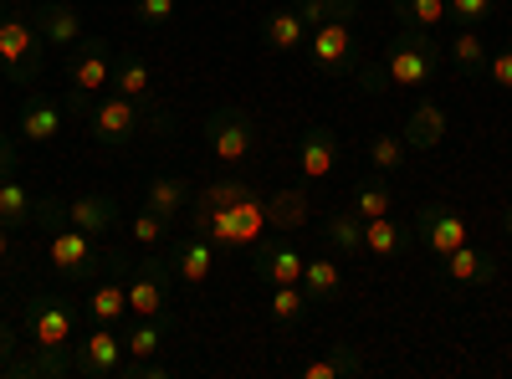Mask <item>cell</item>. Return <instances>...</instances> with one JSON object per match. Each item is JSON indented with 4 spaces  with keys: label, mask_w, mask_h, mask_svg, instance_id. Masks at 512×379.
Masks as SVG:
<instances>
[{
    "label": "cell",
    "mask_w": 512,
    "mask_h": 379,
    "mask_svg": "<svg viewBox=\"0 0 512 379\" xmlns=\"http://www.w3.org/2000/svg\"><path fill=\"white\" fill-rule=\"evenodd\" d=\"M487 77L497 82V88H507V93H512V41H502V47L487 57Z\"/></svg>",
    "instance_id": "40"
},
{
    "label": "cell",
    "mask_w": 512,
    "mask_h": 379,
    "mask_svg": "<svg viewBox=\"0 0 512 379\" xmlns=\"http://www.w3.org/2000/svg\"><path fill=\"white\" fill-rule=\"evenodd\" d=\"M169 292H175V262L169 257L134 262L128 267V318H175Z\"/></svg>",
    "instance_id": "4"
},
{
    "label": "cell",
    "mask_w": 512,
    "mask_h": 379,
    "mask_svg": "<svg viewBox=\"0 0 512 379\" xmlns=\"http://www.w3.org/2000/svg\"><path fill=\"white\" fill-rule=\"evenodd\" d=\"M338 287H344V272H338L333 257H313V262H303V292H308V303H333V298H338Z\"/></svg>",
    "instance_id": "30"
},
{
    "label": "cell",
    "mask_w": 512,
    "mask_h": 379,
    "mask_svg": "<svg viewBox=\"0 0 512 379\" xmlns=\"http://www.w3.org/2000/svg\"><path fill=\"white\" fill-rule=\"evenodd\" d=\"M144 129V103L134 98H103L93 113H88V134L103 144V149H123V144H134Z\"/></svg>",
    "instance_id": "9"
},
{
    "label": "cell",
    "mask_w": 512,
    "mask_h": 379,
    "mask_svg": "<svg viewBox=\"0 0 512 379\" xmlns=\"http://www.w3.org/2000/svg\"><path fill=\"white\" fill-rule=\"evenodd\" d=\"M251 272H256V282H303V257H297L292 246H282V241H256V251H251Z\"/></svg>",
    "instance_id": "17"
},
{
    "label": "cell",
    "mask_w": 512,
    "mask_h": 379,
    "mask_svg": "<svg viewBox=\"0 0 512 379\" xmlns=\"http://www.w3.org/2000/svg\"><path fill=\"white\" fill-rule=\"evenodd\" d=\"M390 185H384V180H359L354 185V210H359V216L364 221H374V216H390Z\"/></svg>",
    "instance_id": "35"
},
{
    "label": "cell",
    "mask_w": 512,
    "mask_h": 379,
    "mask_svg": "<svg viewBox=\"0 0 512 379\" xmlns=\"http://www.w3.org/2000/svg\"><path fill=\"white\" fill-rule=\"evenodd\" d=\"M47 251H52V267L67 277V282H93L103 272V251L93 246L88 231H77V226H57L47 231Z\"/></svg>",
    "instance_id": "7"
},
{
    "label": "cell",
    "mask_w": 512,
    "mask_h": 379,
    "mask_svg": "<svg viewBox=\"0 0 512 379\" xmlns=\"http://www.w3.org/2000/svg\"><path fill=\"white\" fill-rule=\"evenodd\" d=\"M441 272L451 277V282H461V287H487V282H497V257L492 251H477L472 241L466 246H456L451 257H441Z\"/></svg>",
    "instance_id": "18"
},
{
    "label": "cell",
    "mask_w": 512,
    "mask_h": 379,
    "mask_svg": "<svg viewBox=\"0 0 512 379\" xmlns=\"http://www.w3.org/2000/svg\"><path fill=\"white\" fill-rule=\"evenodd\" d=\"M175 6H180V0H134V16L144 26H164L169 16H175Z\"/></svg>",
    "instance_id": "41"
},
{
    "label": "cell",
    "mask_w": 512,
    "mask_h": 379,
    "mask_svg": "<svg viewBox=\"0 0 512 379\" xmlns=\"http://www.w3.org/2000/svg\"><path fill=\"white\" fill-rule=\"evenodd\" d=\"M169 262H175V277H180L185 287H200V282H210V272H216V241L200 236V231H190L185 241H175Z\"/></svg>",
    "instance_id": "16"
},
{
    "label": "cell",
    "mask_w": 512,
    "mask_h": 379,
    "mask_svg": "<svg viewBox=\"0 0 512 379\" xmlns=\"http://www.w3.org/2000/svg\"><path fill=\"white\" fill-rule=\"evenodd\" d=\"M31 226H41V231L67 226V200H57V195H36V216H31Z\"/></svg>",
    "instance_id": "39"
},
{
    "label": "cell",
    "mask_w": 512,
    "mask_h": 379,
    "mask_svg": "<svg viewBox=\"0 0 512 379\" xmlns=\"http://www.w3.org/2000/svg\"><path fill=\"white\" fill-rule=\"evenodd\" d=\"M441 41L431 31H420V26H400L395 41L384 47V77H390V88L400 93H415L420 82H431L441 72Z\"/></svg>",
    "instance_id": "2"
},
{
    "label": "cell",
    "mask_w": 512,
    "mask_h": 379,
    "mask_svg": "<svg viewBox=\"0 0 512 379\" xmlns=\"http://www.w3.org/2000/svg\"><path fill=\"white\" fill-rule=\"evenodd\" d=\"M446 16L461 26H487L497 16V0H446Z\"/></svg>",
    "instance_id": "36"
},
{
    "label": "cell",
    "mask_w": 512,
    "mask_h": 379,
    "mask_svg": "<svg viewBox=\"0 0 512 379\" xmlns=\"http://www.w3.org/2000/svg\"><path fill=\"white\" fill-rule=\"evenodd\" d=\"M16 262V246H11V226H0V267Z\"/></svg>",
    "instance_id": "47"
},
{
    "label": "cell",
    "mask_w": 512,
    "mask_h": 379,
    "mask_svg": "<svg viewBox=\"0 0 512 379\" xmlns=\"http://www.w3.org/2000/svg\"><path fill=\"white\" fill-rule=\"evenodd\" d=\"M405 154H410V144L400 134H374L369 139V164H374L379 175H400L405 170Z\"/></svg>",
    "instance_id": "34"
},
{
    "label": "cell",
    "mask_w": 512,
    "mask_h": 379,
    "mask_svg": "<svg viewBox=\"0 0 512 379\" xmlns=\"http://www.w3.org/2000/svg\"><path fill=\"white\" fill-rule=\"evenodd\" d=\"M88 318H93V323H123V318H128V262H123V257H108L103 272L93 277Z\"/></svg>",
    "instance_id": "11"
},
{
    "label": "cell",
    "mask_w": 512,
    "mask_h": 379,
    "mask_svg": "<svg viewBox=\"0 0 512 379\" xmlns=\"http://www.w3.org/2000/svg\"><path fill=\"white\" fill-rule=\"evenodd\" d=\"M123 364V339L113 333V323L88 328L82 339H72V374H88V379H113Z\"/></svg>",
    "instance_id": "10"
},
{
    "label": "cell",
    "mask_w": 512,
    "mask_h": 379,
    "mask_svg": "<svg viewBox=\"0 0 512 379\" xmlns=\"http://www.w3.org/2000/svg\"><path fill=\"white\" fill-rule=\"evenodd\" d=\"M67 226L88 231V236H108L118 226V200L113 195H77V200H67Z\"/></svg>",
    "instance_id": "21"
},
{
    "label": "cell",
    "mask_w": 512,
    "mask_h": 379,
    "mask_svg": "<svg viewBox=\"0 0 512 379\" xmlns=\"http://www.w3.org/2000/svg\"><path fill=\"white\" fill-rule=\"evenodd\" d=\"M62 118H67V108H62L57 98L31 93V98H21V108H16V139H26V144H52V139L62 134Z\"/></svg>",
    "instance_id": "14"
},
{
    "label": "cell",
    "mask_w": 512,
    "mask_h": 379,
    "mask_svg": "<svg viewBox=\"0 0 512 379\" xmlns=\"http://www.w3.org/2000/svg\"><path fill=\"white\" fill-rule=\"evenodd\" d=\"M446 57H451V67H456L461 77H482V72H487V57H492V47H487V41L477 36V26H461Z\"/></svg>",
    "instance_id": "28"
},
{
    "label": "cell",
    "mask_w": 512,
    "mask_h": 379,
    "mask_svg": "<svg viewBox=\"0 0 512 379\" xmlns=\"http://www.w3.org/2000/svg\"><path fill=\"white\" fill-rule=\"evenodd\" d=\"M108 88L118 98H134V103H149L154 98V67L144 57H113V82Z\"/></svg>",
    "instance_id": "23"
},
{
    "label": "cell",
    "mask_w": 512,
    "mask_h": 379,
    "mask_svg": "<svg viewBox=\"0 0 512 379\" xmlns=\"http://www.w3.org/2000/svg\"><path fill=\"white\" fill-rule=\"evenodd\" d=\"M21 170V149L11 144V134H0V180H11Z\"/></svg>",
    "instance_id": "42"
},
{
    "label": "cell",
    "mask_w": 512,
    "mask_h": 379,
    "mask_svg": "<svg viewBox=\"0 0 512 379\" xmlns=\"http://www.w3.org/2000/svg\"><path fill=\"white\" fill-rule=\"evenodd\" d=\"M308 36H313V31H308L303 16H297V6H277V11L262 16V41H267L272 52H282V57H287V52H303Z\"/></svg>",
    "instance_id": "19"
},
{
    "label": "cell",
    "mask_w": 512,
    "mask_h": 379,
    "mask_svg": "<svg viewBox=\"0 0 512 379\" xmlns=\"http://www.w3.org/2000/svg\"><path fill=\"white\" fill-rule=\"evenodd\" d=\"M308 292H303V282H277L272 287V298H267V313H272V323H282V328H297L308 318Z\"/></svg>",
    "instance_id": "29"
},
{
    "label": "cell",
    "mask_w": 512,
    "mask_h": 379,
    "mask_svg": "<svg viewBox=\"0 0 512 379\" xmlns=\"http://www.w3.org/2000/svg\"><path fill=\"white\" fill-rule=\"evenodd\" d=\"M169 333H175V318H134V328L123 333V354L128 359H159Z\"/></svg>",
    "instance_id": "24"
},
{
    "label": "cell",
    "mask_w": 512,
    "mask_h": 379,
    "mask_svg": "<svg viewBox=\"0 0 512 379\" xmlns=\"http://www.w3.org/2000/svg\"><path fill=\"white\" fill-rule=\"evenodd\" d=\"M31 216H36V195H31L16 175L0 180V226L21 231V226H31Z\"/></svg>",
    "instance_id": "31"
},
{
    "label": "cell",
    "mask_w": 512,
    "mask_h": 379,
    "mask_svg": "<svg viewBox=\"0 0 512 379\" xmlns=\"http://www.w3.org/2000/svg\"><path fill=\"white\" fill-rule=\"evenodd\" d=\"M410 241H415V236H410L395 216H374V221H364V251H369V257H379V262L405 257Z\"/></svg>",
    "instance_id": "22"
},
{
    "label": "cell",
    "mask_w": 512,
    "mask_h": 379,
    "mask_svg": "<svg viewBox=\"0 0 512 379\" xmlns=\"http://www.w3.org/2000/svg\"><path fill=\"white\" fill-rule=\"evenodd\" d=\"M308 221V190H277L272 200H267V226H277V231H297Z\"/></svg>",
    "instance_id": "32"
},
{
    "label": "cell",
    "mask_w": 512,
    "mask_h": 379,
    "mask_svg": "<svg viewBox=\"0 0 512 379\" xmlns=\"http://www.w3.org/2000/svg\"><path fill=\"white\" fill-rule=\"evenodd\" d=\"M47 41L36 31V16H26L16 0H0V77L11 88H31L47 67Z\"/></svg>",
    "instance_id": "1"
},
{
    "label": "cell",
    "mask_w": 512,
    "mask_h": 379,
    "mask_svg": "<svg viewBox=\"0 0 512 379\" xmlns=\"http://www.w3.org/2000/svg\"><path fill=\"white\" fill-rule=\"evenodd\" d=\"M144 205L159 210L164 221H175L180 210L190 205V180H185V175H154L149 190H144Z\"/></svg>",
    "instance_id": "27"
},
{
    "label": "cell",
    "mask_w": 512,
    "mask_h": 379,
    "mask_svg": "<svg viewBox=\"0 0 512 379\" xmlns=\"http://www.w3.org/2000/svg\"><path fill=\"white\" fill-rule=\"evenodd\" d=\"M205 149H210L216 164H226V170L246 164L256 154V118L241 103H221L216 113L205 118Z\"/></svg>",
    "instance_id": "3"
},
{
    "label": "cell",
    "mask_w": 512,
    "mask_h": 379,
    "mask_svg": "<svg viewBox=\"0 0 512 379\" xmlns=\"http://www.w3.org/2000/svg\"><path fill=\"white\" fill-rule=\"evenodd\" d=\"M359 82H364V93H384V88H390V77H384L374 62H359V72H354Z\"/></svg>",
    "instance_id": "43"
},
{
    "label": "cell",
    "mask_w": 512,
    "mask_h": 379,
    "mask_svg": "<svg viewBox=\"0 0 512 379\" xmlns=\"http://www.w3.org/2000/svg\"><path fill=\"white\" fill-rule=\"evenodd\" d=\"M400 139L410 149H420V154L441 149V139H446V108L441 103H415L410 118H405V129H400Z\"/></svg>",
    "instance_id": "20"
},
{
    "label": "cell",
    "mask_w": 512,
    "mask_h": 379,
    "mask_svg": "<svg viewBox=\"0 0 512 379\" xmlns=\"http://www.w3.org/2000/svg\"><path fill=\"white\" fill-rule=\"evenodd\" d=\"M323 11H328V21H354L359 0H323Z\"/></svg>",
    "instance_id": "46"
},
{
    "label": "cell",
    "mask_w": 512,
    "mask_h": 379,
    "mask_svg": "<svg viewBox=\"0 0 512 379\" xmlns=\"http://www.w3.org/2000/svg\"><path fill=\"white\" fill-rule=\"evenodd\" d=\"M16 359V328L0 318V374H6V364Z\"/></svg>",
    "instance_id": "45"
},
{
    "label": "cell",
    "mask_w": 512,
    "mask_h": 379,
    "mask_svg": "<svg viewBox=\"0 0 512 379\" xmlns=\"http://www.w3.org/2000/svg\"><path fill=\"white\" fill-rule=\"evenodd\" d=\"M251 185L246 180H221V185H210L200 200H195V216H205V210H221V205H231V200H241Z\"/></svg>",
    "instance_id": "38"
},
{
    "label": "cell",
    "mask_w": 512,
    "mask_h": 379,
    "mask_svg": "<svg viewBox=\"0 0 512 379\" xmlns=\"http://www.w3.org/2000/svg\"><path fill=\"white\" fill-rule=\"evenodd\" d=\"M292 6H297V16H303V21H308V31L328 21V11H323V0H292Z\"/></svg>",
    "instance_id": "44"
},
{
    "label": "cell",
    "mask_w": 512,
    "mask_h": 379,
    "mask_svg": "<svg viewBox=\"0 0 512 379\" xmlns=\"http://www.w3.org/2000/svg\"><path fill=\"white\" fill-rule=\"evenodd\" d=\"M308 52H313V67H318L323 77H354L359 62H364V47H359V36H354V21H323V26H313Z\"/></svg>",
    "instance_id": "6"
},
{
    "label": "cell",
    "mask_w": 512,
    "mask_h": 379,
    "mask_svg": "<svg viewBox=\"0 0 512 379\" xmlns=\"http://www.w3.org/2000/svg\"><path fill=\"white\" fill-rule=\"evenodd\" d=\"M390 11L400 26H420V31H436L446 21V0H390Z\"/></svg>",
    "instance_id": "33"
},
{
    "label": "cell",
    "mask_w": 512,
    "mask_h": 379,
    "mask_svg": "<svg viewBox=\"0 0 512 379\" xmlns=\"http://www.w3.org/2000/svg\"><path fill=\"white\" fill-rule=\"evenodd\" d=\"M21 333L31 344H41V349H72V339H77V308L67 298H47V292H36V298H26V308H21Z\"/></svg>",
    "instance_id": "5"
},
{
    "label": "cell",
    "mask_w": 512,
    "mask_h": 379,
    "mask_svg": "<svg viewBox=\"0 0 512 379\" xmlns=\"http://www.w3.org/2000/svg\"><path fill=\"white\" fill-rule=\"evenodd\" d=\"M31 16H36V31H41V41H47L52 52H72L82 41V11L67 6V0H41Z\"/></svg>",
    "instance_id": "15"
},
{
    "label": "cell",
    "mask_w": 512,
    "mask_h": 379,
    "mask_svg": "<svg viewBox=\"0 0 512 379\" xmlns=\"http://www.w3.org/2000/svg\"><path fill=\"white\" fill-rule=\"evenodd\" d=\"M502 231L512 236V205H502Z\"/></svg>",
    "instance_id": "48"
},
{
    "label": "cell",
    "mask_w": 512,
    "mask_h": 379,
    "mask_svg": "<svg viewBox=\"0 0 512 379\" xmlns=\"http://www.w3.org/2000/svg\"><path fill=\"white\" fill-rule=\"evenodd\" d=\"M338 159H344V144H338V134L328 129V123H313V129L297 139V175H303L308 185L328 180L338 170Z\"/></svg>",
    "instance_id": "13"
},
{
    "label": "cell",
    "mask_w": 512,
    "mask_h": 379,
    "mask_svg": "<svg viewBox=\"0 0 512 379\" xmlns=\"http://www.w3.org/2000/svg\"><path fill=\"white\" fill-rule=\"evenodd\" d=\"M369 364L354 354V344H328V354L323 359H313V364H303L297 374L303 379H359Z\"/></svg>",
    "instance_id": "26"
},
{
    "label": "cell",
    "mask_w": 512,
    "mask_h": 379,
    "mask_svg": "<svg viewBox=\"0 0 512 379\" xmlns=\"http://www.w3.org/2000/svg\"><path fill=\"white\" fill-rule=\"evenodd\" d=\"M323 241L338 251V257H359L364 251V216L349 205V210H333V216L323 221Z\"/></svg>",
    "instance_id": "25"
},
{
    "label": "cell",
    "mask_w": 512,
    "mask_h": 379,
    "mask_svg": "<svg viewBox=\"0 0 512 379\" xmlns=\"http://www.w3.org/2000/svg\"><path fill=\"white\" fill-rule=\"evenodd\" d=\"M169 226H175V221H164V216H159V210H149V205H144V210H139V216H134V241L154 251V246H159V241L169 236Z\"/></svg>",
    "instance_id": "37"
},
{
    "label": "cell",
    "mask_w": 512,
    "mask_h": 379,
    "mask_svg": "<svg viewBox=\"0 0 512 379\" xmlns=\"http://www.w3.org/2000/svg\"><path fill=\"white\" fill-rule=\"evenodd\" d=\"M415 221H420V226H415L420 241L431 246L436 257H451V251L466 246V236H472V231H466V216H461V210H456V205H441V200L420 205V216H415Z\"/></svg>",
    "instance_id": "12"
},
{
    "label": "cell",
    "mask_w": 512,
    "mask_h": 379,
    "mask_svg": "<svg viewBox=\"0 0 512 379\" xmlns=\"http://www.w3.org/2000/svg\"><path fill=\"white\" fill-rule=\"evenodd\" d=\"M108 82H113V41L108 36H82L67 57V88L98 98Z\"/></svg>",
    "instance_id": "8"
}]
</instances>
